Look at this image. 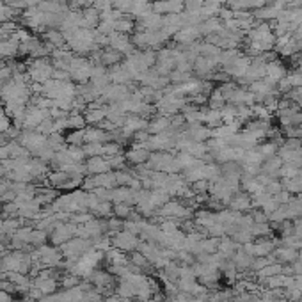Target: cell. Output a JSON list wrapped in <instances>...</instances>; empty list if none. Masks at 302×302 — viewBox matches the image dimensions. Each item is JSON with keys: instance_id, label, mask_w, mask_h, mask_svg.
Here are the masks:
<instances>
[{"instance_id": "8", "label": "cell", "mask_w": 302, "mask_h": 302, "mask_svg": "<svg viewBox=\"0 0 302 302\" xmlns=\"http://www.w3.org/2000/svg\"><path fill=\"white\" fill-rule=\"evenodd\" d=\"M102 20V11L96 9L95 6H89L82 9V21L80 28H96Z\"/></svg>"}, {"instance_id": "1", "label": "cell", "mask_w": 302, "mask_h": 302, "mask_svg": "<svg viewBox=\"0 0 302 302\" xmlns=\"http://www.w3.org/2000/svg\"><path fill=\"white\" fill-rule=\"evenodd\" d=\"M89 249H93V242L87 238H80V236H73L71 240L61 246V253H63L64 260L70 261H78Z\"/></svg>"}, {"instance_id": "5", "label": "cell", "mask_w": 302, "mask_h": 302, "mask_svg": "<svg viewBox=\"0 0 302 302\" xmlns=\"http://www.w3.org/2000/svg\"><path fill=\"white\" fill-rule=\"evenodd\" d=\"M151 157V151L146 146H137L132 144L130 148L125 151V158H127V164L132 167H137V165H146Z\"/></svg>"}, {"instance_id": "6", "label": "cell", "mask_w": 302, "mask_h": 302, "mask_svg": "<svg viewBox=\"0 0 302 302\" xmlns=\"http://www.w3.org/2000/svg\"><path fill=\"white\" fill-rule=\"evenodd\" d=\"M109 46L117 50L119 53H123L125 57L135 52V46H134V43H132V36L119 34V32H112V34L109 36Z\"/></svg>"}, {"instance_id": "10", "label": "cell", "mask_w": 302, "mask_h": 302, "mask_svg": "<svg viewBox=\"0 0 302 302\" xmlns=\"http://www.w3.org/2000/svg\"><path fill=\"white\" fill-rule=\"evenodd\" d=\"M32 286L41 290L43 295H52V293H57L59 290V281L53 278H43V276H36L32 278Z\"/></svg>"}, {"instance_id": "30", "label": "cell", "mask_w": 302, "mask_h": 302, "mask_svg": "<svg viewBox=\"0 0 302 302\" xmlns=\"http://www.w3.org/2000/svg\"><path fill=\"white\" fill-rule=\"evenodd\" d=\"M0 148H2V146H0Z\"/></svg>"}, {"instance_id": "13", "label": "cell", "mask_w": 302, "mask_h": 302, "mask_svg": "<svg viewBox=\"0 0 302 302\" xmlns=\"http://www.w3.org/2000/svg\"><path fill=\"white\" fill-rule=\"evenodd\" d=\"M68 179H70V172L63 171V169H52V171L48 172V176H46L48 187H52V189H55V190H64Z\"/></svg>"}, {"instance_id": "16", "label": "cell", "mask_w": 302, "mask_h": 302, "mask_svg": "<svg viewBox=\"0 0 302 302\" xmlns=\"http://www.w3.org/2000/svg\"><path fill=\"white\" fill-rule=\"evenodd\" d=\"M135 27H137V21L135 18H132L130 14H123L119 20L116 21L114 25V31L119 32V34H128L130 36L132 32H135Z\"/></svg>"}, {"instance_id": "2", "label": "cell", "mask_w": 302, "mask_h": 302, "mask_svg": "<svg viewBox=\"0 0 302 302\" xmlns=\"http://www.w3.org/2000/svg\"><path fill=\"white\" fill-rule=\"evenodd\" d=\"M32 157L38 155V151L46 146V135L39 134L38 130H21L20 137L16 139Z\"/></svg>"}, {"instance_id": "3", "label": "cell", "mask_w": 302, "mask_h": 302, "mask_svg": "<svg viewBox=\"0 0 302 302\" xmlns=\"http://www.w3.org/2000/svg\"><path fill=\"white\" fill-rule=\"evenodd\" d=\"M73 236H77V224H73V222H59L55 226V229L48 235V244L61 247L68 240L73 238Z\"/></svg>"}, {"instance_id": "25", "label": "cell", "mask_w": 302, "mask_h": 302, "mask_svg": "<svg viewBox=\"0 0 302 302\" xmlns=\"http://www.w3.org/2000/svg\"><path fill=\"white\" fill-rule=\"evenodd\" d=\"M107 160H109V165L112 171H123V169L128 167L125 153H119V155H116V157H110V158H107Z\"/></svg>"}, {"instance_id": "28", "label": "cell", "mask_w": 302, "mask_h": 302, "mask_svg": "<svg viewBox=\"0 0 302 302\" xmlns=\"http://www.w3.org/2000/svg\"><path fill=\"white\" fill-rule=\"evenodd\" d=\"M0 302H13V297H11V293L4 292V290H0Z\"/></svg>"}, {"instance_id": "19", "label": "cell", "mask_w": 302, "mask_h": 302, "mask_svg": "<svg viewBox=\"0 0 302 302\" xmlns=\"http://www.w3.org/2000/svg\"><path fill=\"white\" fill-rule=\"evenodd\" d=\"M28 244H31L34 249L45 246V244H48V233L43 231V229L34 228V229H32V233H31V236H28Z\"/></svg>"}, {"instance_id": "20", "label": "cell", "mask_w": 302, "mask_h": 302, "mask_svg": "<svg viewBox=\"0 0 302 302\" xmlns=\"http://www.w3.org/2000/svg\"><path fill=\"white\" fill-rule=\"evenodd\" d=\"M112 206H114V203H110V201H100L98 206H96L91 214L95 215L96 219H110L114 215Z\"/></svg>"}, {"instance_id": "9", "label": "cell", "mask_w": 302, "mask_h": 302, "mask_svg": "<svg viewBox=\"0 0 302 302\" xmlns=\"http://www.w3.org/2000/svg\"><path fill=\"white\" fill-rule=\"evenodd\" d=\"M171 127V116H162V114H155L153 117L148 121V134L149 135H158L164 134L165 130H169Z\"/></svg>"}, {"instance_id": "24", "label": "cell", "mask_w": 302, "mask_h": 302, "mask_svg": "<svg viewBox=\"0 0 302 302\" xmlns=\"http://www.w3.org/2000/svg\"><path fill=\"white\" fill-rule=\"evenodd\" d=\"M119 153H123V146L117 144V142H114V141L105 142L102 148V157H105V158L116 157V155H119Z\"/></svg>"}, {"instance_id": "22", "label": "cell", "mask_w": 302, "mask_h": 302, "mask_svg": "<svg viewBox=\"0 0 302 302\" xmlns=\"http://www.w3.org/2000/svg\"><path fill=\"white\" fill-rule=\"evenodd\" d=\"M68 127H70V130H82V128L87 127L84 112H70L68 114Z\"/></svg>"}, {"instance_id": "7", "label": "cell", "mask_w": 302, "mask_h": 302, "mask_svg": "<svg viewBox=\"0 0 302 302\" xmlns=\"http://www.w3.org/2000/svg\"><path fill=\"white\" fill-rule=\"evenodd\" d=\"M121 128H123L130 137H134V134L148 128V119L137 116V114H127V116H125V123Z\"/></svg>"}, {"instance_id": "12", "label": "cell", "mask_w": 302, "mask_h": 302, "mask_svg": "<svg viewBox=\"0 0 302 302\" xmlns=\"http://www.w3.org/2000/svg\"><path fill=\"white\" fill-rule=\"evenodd\" d=\"M85 165H87V174H103V172L112 171L109 165V160L105 157L85 158Z\"/></svg>"}, {"instance_id": "15", "label": "cell", "mask_w": 302, "mask_h": 302, "mask_svg": "<svg viewBox=\"0 0 302 302\" xmlns=\"http://www.w3.org/2000/svg\"><path fill=\"white\" fill-rule=\"evenodd\" d=\"M20 52V43L14 41L13 38L0 39V59H13Z\"/></svg>"}, {"instance_id": "17", "label": "cell", "mask_w": 302, "mask_h": 302, "mask_svg": "<svg viewBox=\"0 0 302 302\" xmlns=\"http://www.w3.org/2000/svg\"><path fill=\"white\" fill-rule=\"evenodd\" d=\"M135 190L130 187H116L112 189V203H130L134 204Z\"/></svg>"}, {"instance_id": "11", "label": "cell", "mask_w": 302, "mask_h": 302, "mask_svg": "<svg viewBox=\"0 0 302 302\" xmlns=\"http://www.w3.org/2000/svg\"><path fill=\"white\" fill-rule=\"evenodd\" d=\"M41 39L52 50L64 48V46H66V39H64V34L59 31V28H48V31H45L41 34Z\"/></svg>"}, {"instance_id": "21", "label": "cell", "mask_w": 302, "mask_h": 302, "mask_svg": "<svg viewBox=\"0 0 302 302\" xmlns=\"http://www.w3.org/2000/svg\"><path fill=\"white\" fill-rule=\"evenodd\" d=\"M46 144L50 146L53 151H61L66 148V135L64 134H59V132H53V134H50L48 137H46Z\"/></svg>"}, {"instance_id": "29", "label": "cell", "mask_w": 302, "mask_h": 302, "mask_svg": "<svg viewBox=\"0 0 302 302\" xmlns=\"http://www.w3.org/2000/svg\"><path fill=\"white\" fill-rule=\"evenodd\" d=\"M0 6H4V0H0Z\"/></svg>"}, {"instance_id": "23", "label": "cell", "mask_w": 302, "mask_h": 302, "mask_svg": "<svg viewBox=\"0 0 302 302\" xmlns=\"http://www.w3.org/2000/svg\"><path fill=\"white\" fill-rule=\"evenodd\" d=\"M68 146H84L85 144V128L82 130H70L66 134Z\"/></svg>"}, {"instance_id": "27", "label": "cell", "mask_w": 302, "mask_h": 302, "mask_svg": "<svg viewBox=\"0 0 302 302\" xmlns=\"http://www.w3.org/2000/svg\"><path fill=\"white\" fill-rule=\"evenodd\" d=\"M204 7V0H183V9L187 13H201Z\"/></svg>"}, {"instance_id": "4", "label": "cell", "mask_w": 302, "mask_h": 302, "mask_svg": "<svg viewBox=\"0 0 302 302\" xmlns=\"http://www.w3.org/2000/svg\"><path fill=\"white\" fill-rule=\"evenodd\" d=\"M139 244H141V238L137 235H134V233L125 231V229L112 235V247L123 251V253H134V251H137Z\"/></svg>"}, {"instance_id": "14", "label": "cell", "mask_w": 302, "mask_h": 302, "mask_svg": "<svg viewBox=\"0 0 302 302\" xmlns=\"http://www.w3.org/2000/svg\"><path fill=\"white\" fill-rule=\"evenodd\" d=\"M110 141V135L107 130L100 127H85V142H95V144H105Z\"/></svg>"}, {"instance_id": "18", "label": "cell", "mask_w": 302, "mask_h": 302, "mask_svg": "<svg viewBox=\"0 0 302 302\" xmlns=\"http://www.w3.org/2000/svg\"><path fill=\"white\" fill-rule=\"evenodd\" d=\"M134 210H135V206L130 203H114V206H112L114 217L123 219V221H127V219L134 214Z\"/></svg>"}, {"instance_id": "26", "label": "cell", "mask_w": 302, "mask_h": 302, "mask_svg": "<svg viewBox=\"0 0 302 302\" xmlns=\"http://www.w3.org/2000/svg\"><path fill=\"white\" fill-rule=\"evenodd\" d=\"M123 224H125L123 219H117V217H114V215L110 219H107V226H109V231H107V235L112 236L114 233L123 231Z\"/></svg>"}]
</instances>
